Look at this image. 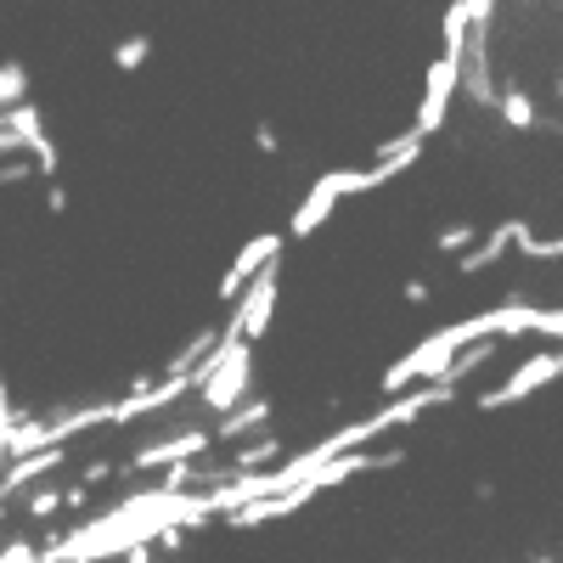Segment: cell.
Instances as JSON below:
<instances>
[{"mask_svg":"<svg viewBox=\"0 0 563 563\" xmlns=\"http://www.w3.org/2000/svg\"><path fill=\"white\" fill-rule=\"evenodd\" d=\"M462 243H474V225H451V231H440V254H456Z\"/></svg>","mask_w":563,"mask_h":563,"instance_id":"cell-5","label":"cell"},{"mask_svg":"<svg viewBox=\"0 0 563 563\" xmlns=\"http://www.w3.org/2000/svg\"><path fill=\"white\" fill-rule=\"evenodd\" d=\"M276 254H282V238H276V231H271V238H254V243L238 254V265L225 271L220 294H225V299H238V294H243V282H260V276L276 265Z\"/></svg>","mask_w":563,"mask_h":563,"instance_id":"cell-3","label":"cell"},{"mask_svg":"<svg viewBox=\"0 0 563 563\" xmlns=\"http://www.w3.org/2000/svg\"><path fill=\"white\" fill-rule=\"evenodd\" d=\"M355 192H372V186H366V169H333V175H321L316 186H310V198H305V209L294 214V238H310V231L327 220V214H333L344 198H355Z\"/></svg>","mask_w":563,"mask_h":563,"instance_id":"cell-1","label":"cell"},{"mask_svg":"<svg viewBox=\"0 0 563 563\" xmlns=\"http://www.w3.org/2000/svg\"><path fill=\"white\" fill-rule=\"evenodd\" d=\"M552 378H563V350H541V355H530L512 378L501 384V389H490V395H479V411H501V406H512V400H525V395H536L541 384H552Z\"/></svg>","mask_w":563,"mask_h":563,"instance_id":"cell-2","label":"cell"},{"mask_svg":"<svg viewBox=\"0 0 563 563\" xmlns=\"http://www.w3.org/2000/svg\"><path fill=\"white\" fill-rule=\"evenodd\" d=\"M558 90H563V85H558Z\"/></svg>","mask_w":563,"mask_h":563,"instance_id":"cell-6","label":"cell"},{"mask_svg":"<svg viewBox=\"0 0 563 563\" xmlns=\"http://www.w3.org/2000/svg\"><path fill=\"white\" fill-rule=\"evenodd\" d=\"M496 108H501V119H507L512 130H530V124H536V102L525 97V90H501Z\"/></svg>","mask_w":563,"mask_h":563,"instance_id":"cell-4","label":"cell"}]
</instances>
